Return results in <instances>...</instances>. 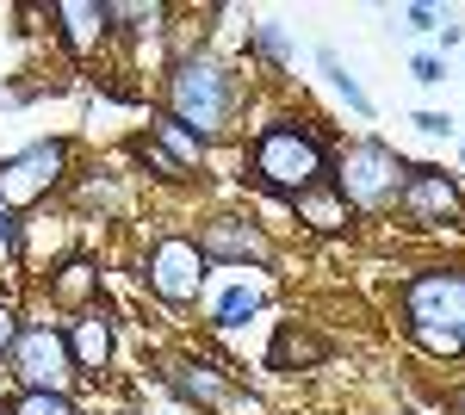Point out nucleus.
I'll list each match as a JSON object with an SVG mask.
<instances>
[{"instance_id": "22", "label": "nucleus", "mask_w": 465, "mask_h": 415, "mask_svg": "<svg viewBox=\"0 0 465 415\" xmlns=\"http://www.w3.org/2000/svg\"><path fill=\"white\" fill-rule=\"evenodd\" d=\"M410 124H416V131H422V137H453V131H460V124H453V118H447V112H416V118H410Z\"/></svg>"}, {"instance_id": "15", "label": "nucleus", "mask_w": 465, "mask_h": 415, "mask_svg": "<svg viewBox=\"0 0 465 415\" xmlns=\"http://www.w3.org/2000/svg\"><path fill=\"white\" fill-rule=\"evenodd\" d=\"M56 19H63V32H69V44L87 56L100 37H106V25H112V6H100V0H63L56 6Z\"/></svg>"}, {"instance_id": "8", "label": "nucleus", "mask_w": 465, "mask_h": 415, "mask_svg": "<svg viewBox=\"0 0 465 415\" xmlns=\"http://www.w3.org/2000/svg\"><path fill=\"white\" fill-rule=\"evenodd\" d=\"M168 379H174V390L186 397V403H199V410H212V415H267L261 397H242V390L230 384V372H217L212 360L180 353L174 366H168Z\"/></svg>"}, {"instance_id": "24", "label": "nucleus", "mask_w": 465, "mask_h": 415, "mask_svg": "<svg viewBox=\"0 0 465 415\" xmlns=\"http://www.w3.org/2000/svg\"><path fill=\"white\" fill-rule=\"evenodd\" d=\"M410 74H416V81H447V63H440V56H416V63H410Z\"/></svg>"}, {"instance_id": "3", "label": "nucleus", "mask_w": 465, "mask_h": 415, "mask_svg": "<svg viewBox=\"0 0 465 415\" xmlns=\"http://www.w3.org/2000/svg\"><path fill=\"white\" fill-rule=\"evenodd\" d=\"M254 180L298 199V193H311V186L329 180V149L304 124H267L254 137Z\"/></svg>"}, {"instance_id": "14", "label": "nucleus", "mask_w": 465, "mask_h": 415, "mask_svg": "<svg viewBox=\"0 0 465 415\" xmlns=\"http://www.w3.org/2000/svg\"><path fill=\"white\" fill-rule=\"evenodd\" d=\"M149 143H155V149H162V155H168V162H174V168L186 173V180L205 168V143L193 137L186 124H174L168 112H155V118H149Z\"/></svg>"}, {"instance_id": "11", "label": "nucleus", "mask_w": 465, "mask_h": 415, "mask_svg": "<svg viewBox=\"0 0 465 415\" xmlns=\"http://www.w3.org/2000/svg\"><path fill=\"white\" fill-rule=\"evenodd\" d=\"M69 360H74V372H106L112 366V316L94 304V311H81L69 322Z\"/></svg>"}, {"instance_id": "21", "label": "nucleus", "mask_w": 465, "mask_h": 415, "mask_svg": "<svg viewBox=\"0 0 465 415\" xmlns=\"http://www.w3.org/2000/svg\"><path fill=\"white\" fill-rule=\"evenodd\" d=\"M254 50H261V56H273V63H286V32H280L273 19H267V25H254Z\"/></svg>"}, {"instance_id": "23", "label": "nucleus", "mask_w": 465, "mask_h": 415, "mask_svg": "<svg viewBox=\"0 0 465 415\" xmlns=\"http://www.w3.org/2000/svg\"><path fill=\"white\" fill-rule=\"evenodd\" d=\"M13 254H19V217L0 205V261H13Z\"/></svg>"}, {"instance_id": "18", "label": "nucleus", "mask_w": 465, "mask_h": 415, "mask_svg": "<svg viewBox=\"0 0 465 415\" xmlns=\"http://www.w3.org/2000/svg\"><path fill=\"white\" fill-rule=\"evenodd\" d=\"M261 311V291L254 285H230L223 298H217V329H236V322H249Z\"/></svg>"}, {"instance_id": "5", "label": "nucleus", "mask_w": 465, "mask_h": 415, "mask_svg": "<svg viewBox=\"0 0 465 415\" xmlns=\"http://www.w3.org/2000/svg\"><path fill=\"white\" fill-rule=\"evenodd\" d=\"M63 173H69V143H32V149H19L13 162H0V205L19 211L37 205V199H50V186H63Z\"/></svg>"}, {"instance_id": "13", "label": "nucleus", "mask_w": 465, "mask_h": 415, "mask_svg": "<svg viewBox=\"0 0 465 415\" xmlns=\"http://www.w3.org/2000/svg\"><path fill=\"white\" fill-rule=\"evenodd\" d=\"M50 304H63V311H94V304H100V267H94V261H63V267L50 273Z\"/></svg>"}, {"instance_id": "12", "label": "nucleus", "mask_w": 465, "mask_h": 415, "mask_svg": "<svg viewBox=\"0 0 465 415\" xmlns=\"http://www.w3.org/2000/svg\"><path fill=\"white\" fill-rule=\"evenodd\" d=\"M292 211H298V223H311L317 236H335V230H348V223H354V205L335 193V180H322V186H311V193H298Z\"/></svg>"}, {"instance_id": "9", "label": "nucleus", "mask_w": 465, "mask_h": 415, "mask_svg": "<svg viewBox=\"0 0 465 415\" xmlns=\"http://www.w3.org/2000/svg\"><path fill=\"white\" fill-rule=\"evenodd\" d=\"M397 205H403V217H410V223L440 230V223H460L465 199H460V186H453L440 168H410L403 193H397Z\"/></svg>"}, {"instance_id": "17", "label": "nucleus", "mask_w": 465, "mask_h": 415, "mask_svg": "<svg viewBox=\"0 0 465 415\" xmlns=\"http://www.w3.org/2000/svg\"><path fill=\"white\" fill-rule=\"evenodd\" d=\"M317 63H322V74L335 81V94H341V100H348V105L360 112V118H366V112H372V100H366V87H360L354 74H348V63H341L335 50H317Z\"/></svg>"}, {"instance_id": "10", "label": "nucleus", "mask_w": 465, "mask_h": 415, "mask_svg": "<svg viewBox=\"0 0 465 415\" xmlns=\"http://www.w3.org/2000/svg\"><path fill=\"white\" fill-rule=\"evenodd\" d=\"M199 254L205 261H267L273 242L254 230L249 217H205L199 223Z\"/></svg>"}, {"instance_id": "27", "label": "nucleus", "mask_w": 465, "mask_h": 415, "mask_svg": "<svg viewBox=\"0 0 465 415\" xmlns=\"http://www.w3.org/2000/svg\"><path fill=\"white\" fill-rule=\"evenodd\" d=\"M460 155H465V149H460Z\"/></svg>"}, {"instance_id": "2", "label": "nucleus", "mask_w": 465, "mask_h": 415, "mask_svg": "<svg viewBox=\"0 0 465 415\" xmlns=\"http://www.w3.org/2000/svg\"><path fill=\"white\" fill-rule=\"evenodd\" d=\"M230 112H236V74H230V69L186 56V63L168 74V118L186 124L199 143L217 137V131L230 124Z\"/></svg>"}, {"instance_id": "20", "label": "nucleus", "mask_w": 465, "mask_h": 415, "mask_svg": "<svg viewBox=\"0 0 465 415\" xmlns=\"http://www.w3.org/2000/svg\"><path fill=\"white\" fill-rule=\"evenodd\" d=\"M137 162H143L155 180H186V173H180V168H174V162H168V155H162V149H155L149 137H137Z\"/></svg>"}, {"instance_id": "25", "label": "nucleus", "mask_w": 465, "mask_h": 415, "mask_svg": "<svg viewBox=\"0 0 465 415\" xmlns=\"http://www.w3.org/2000/svg\"><path fill=\"white\" fill-rule=\"evenodd\" d=\"M13 341H19V311L0 304V353H13Z\"/></svg>"}, {"instance_id": "4", "label": "nucleus", "mask_w": 465, "mask_h": 415, "mask_svg": "<svg viewBox=\"0 0 465 415\" xmlns=\"http://www.w3.org/2000/svg\"><path fill=\"white\" fill-rule=\"evenodd\" d=\"M403 180H410V168H403V155H397L391 143H354L348 155H341V173H335V193L348 199V205H391L397 193H403Z\"/></svg>"}, {"instance_id": "26", "label": "nucleus", "mask_w": 465, "mask_h": 415, "mask_svg": "<svg viewBox=\"0 0 465 415\" xmlns=\"http://www.w3.org/2000/svg\"><path fill=\"white\" fill-rule=\"evenodd\" d=\"M403 19H410V25H416V32H440V13H434V6H410V13H403Z\"/></svg>"}, {"instance_id": "19", "label": "nucleus", "mask_w": 465, "mask_h": 415, "mask_svg": "<svg viewBox=\"0 0 465 415\" xmlns=\"http://www.w3.org/2000/svg\"><path fill=\"white\" fill-rule=\"evenodd\" d=\"M13 415H74V403L63 397V390H19Z\"/></svg>"}, {"instance_id": "16", "label": "nucleus", "mask_w": 465, "mask_h": 415, "mask_svg": "<svg viewBox=\"0 0 465 415\" xmlns=\"http://www.w3.org/2000/svg\"><path fill=\"white\" fill-rule=\"evenodd\" d=\"M322 353H329L322 341L298 335V322H286V329H280V341H273V366H280V372H304V366H317Z\"/></svg>"}, {"instance_id": "7", "label": "nucleus", "mask_w": 465, "mask_h": 415, "mask_svg": "<svg viewBox=\"0 0 465 415\" xmlns=\"http://www.w3.org/2000/svg\"><path fill=\"white\" fill-rule=\"evenodd\" d=\"M205 254L193 236H162V242L149 248V291L162 298V304H193L199 298V285H205Z\"/></svg>"}, {"instance_id": "6", "label": "nucleus", "mask_w": 465, "mask_h": 415, "mask_svg": "<svg viewBox=\"0 0 465 415\" xmlns=\"http://www.w3.org/2000/svg\"><path fill=\"white\" fill-rule=\"evenodd\" d=\"M13 379L25 384V390H63L69 397L74 384V360H69V341L50 329V322H32V329H19V341H13Z\"/></svg>"}, {"instance_id": "1", "label": "nucleus", "mask_w": 465, "mask_h": 415, "mask_svg": "<svg viewBox=\"0 0 465 415\" xmlns=\"http://www.w3.org/2000/svg\"><path fill=\"white\" fill-rule=\"evenodd\" d=\"M403 329L410 341L434 360L465 353V273L460 267H429L403 285Z\"/></svg>"}]
</instances>
